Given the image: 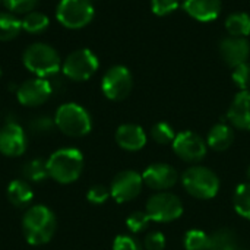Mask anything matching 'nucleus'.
<instances>
[{"label": "nucleus", "instance_id": "4468645a", "mask_svg": "<svg viewBox=\"0 0 250 250\" xmlns=\"http://www.w3.org/2000/svg\"><path fill=\"white\" fill-rule=\"evenodd\" d=\"M28 139L18 123H6L0 129V152L6 157H19L26 151Z\"/></svg>", "mask_w": 250, "mask_h": 250}, {"label": "nucleus", "instance_id": "4c0bfd02", "mask_svg": "<svg viewBox=\"0 0 250 250\" xmlns=\"http://www.w3.org/2000/svg\"><path fill=\"white\" fill-rule=\"evenodd\" d=\"M0 76H1V67H0Z\"/></svg>", "mask_w": 250, "mask_h": 250}, {"label": "nucleus", "instance_id": "f8f14e48", "mask_svg": "<svg viewBox=\"0 0 250 250\" xmlns=\"http://www.w3.org/2000/svg\"><path fill=\"white\" fill-rule=\"evenodd\" d=\"M53 94L51 83L44 78L28 79L19 85L16 91L18 101L25 107H38L44 104Z\"/></svg>", "mask_w": 250, "mask_h": 250}, {"label": "nucleus", "instance_id": "0eeeda50", "mask_svg": "<svg viewBox=\"0 0 250 250\" xmlns=\"http://www.w3.org/2000/svg\"><path fill=\"white\" fill-rule=\"evenodd\" d=\"M97 56L88 48H79L72 51L63 62L62 70L66 78L75 82L88 81L98 69Z\"/></svg>", "mask_w": 250, "mask_h": 250}, {"label": "nucleus", "instance_id": "c85d7f7f", "mask_svg": "<svg viewBox=\"0 0 250 250\" xmlns=\"http://www.w3.org/2000/svg\"><path fill=\"white\" fill-rule=\"evenodd\" d=\"M149 221H151V218L148 217V214L145 211H136L127 217L126 226L132 233H141L148 227Z\"/></svg>", "mask_w": 250, "mask_h": 250}, {"label": "nucleus", "instance_id": "5701e85b", "mask_svg": "<svg viewBox=\"0 0 250 250\" xmlns=\"http://www.w3.org/2000/svg\"><path fill=\"white\" fill-rule=\"evenodd\" d=\"M226 28L233 37H246L250 34V16L248 13H231L226 21Z\"/></svg>", "mask_w": 250, "mask_h": 250}, {"label": "nucleus", "instance_id": "f257e3e1", "mask_svg": "<svg viewBox=\"0 0 250 250\" xmlns=\"http://www.w3.org/2000/svg\"><path fill=\"white\" fill-rule=\"evenodd\" d=\"M57 229L53 211L44 205L31 207L22 218V231L26 242L32 246L48 243Z\"/></svg>", "mask_w": 250, "mask_h": 250}, {"label": "nucleus", "instance_id": "e433bc0d", "mask_svg": "<svg viewBox=\"0 0 250 250\" xmlns=\"http://www.w3.org/2000/svg\"><path fill=\"white\" fill-rule=\"evenodd\" d=\"M248 177H249V180H250V166H249V168H248Z\"/></svg>", "mask_w": 250, "mask_h": 250}, {"label": "nucleus", "instance_id": "aec40b11", "mask_svg": "<svg viewBox=\"0 0 250 250\" xmlns=\"http://www.w3.org/2000/svg\"><path fill=\"white\" fill-rule=\"evenodd\" d=\"M34 198V192L31 185L26 180L16 179L7 186V199L10 201L12 205L22 208L26 207Z\"/></svg>", "mask_w": 250, "mask_h": 250}, {"label": "nucleus", "instance_id": "6ab92c4d", "mask_svg": "<svg viewBox=\"0 0 250 250\" xmlns=\"http://www.w3.org/2000/svg\"><path fill=\"white\" fill-rule=\"evenodd\" d=\"M233 142H234V132L226 123L215 125L207 136V145L218 152L229 149L233 145Z\"/></svg>", "mask_w": 250, "mask_h": 250}, {"label": "nucleus", "instance_id": "a878e982", "mask_svg": "<svg viewBox=\"0 0 250 250\" xmlns=\"http://www.w3.org/2000/svg\"><path fill=\"white\" fill-rule=\"evenodd\" d=\"M23 177L29 182H42L45 177H48L47 164L42 160H31L23 166Z\"/></svg>", "mask_w": 250, "mask_h": 250}, {"label": "nucleus", "instance_id": "ddd939ff", "mask_svg": "<svg viewBox=\"0 0 250 250\" xmlns=\"http://www.w3.org/2000/svg\"><path fill=\"white\" fill-rule=\"evenodd\" d=\"M142 180H144V185H146L149 189L164 192V190L171 189L177 183L179 173L170 164L157 163V164H151L142 173Z\"/></svg>", "mask_w": 250, "mask_h": 250}, {"label": "nucleus", "instance_id": "7ed1b4c3", "mask_svg": "<svg viewBox=\"0 0 250 250\" xmlns=\"http://www.w3.org/2000/svg\"><path fill=\"white\" fill-rule=\"evenodd\" d=\"M25 67L38 78H48L60 70L62 62L57 50L45 42H35L26 47L22 56Z\"/></svg>", "mask_w": 250, "mask_h": 250}, {"label": "nucleus", "instance_id": "f3484780", "mask_svg": "<svg viewBox=\"0 0 250 250\" xmlns=\"http://www.w3.org/2000/svg\"><path fill=\"white\" fill-rule=\"evenodd\" d=\"M116 142L122 149L135 152L146 145V135L138 125H122L116 130Z\"/></svg>", "mask_w": 250, "mask_h": 250}, {"label": "nucleus", "instance_id": "2eb2a0df", "mask_svg": "<svg viewBox=\"0 0 250 250\" xmlns=\"http://www.w3.org/2000/svg\"><path fill=\"white\" fill-rule=\"evenodd\" d=\"M220 54L223 60L230 66L236 67L248 62L250 54L249 41L243 37H227L220 42Z\"/></svg>", "mask_w": 250, "mask_h": 250}, {"label": "nucleus", "instance_id": "412c9836", "mask_svg": "<svg viewBox=\"0 0 250 250\" xmlns=\"http://www.w3.org/2000/svg\"><path fill=\"white\" fill-rule=\"evenodd\" d=\"M207 250H237V237L230 229H220L208 236Z\"/></svg>", "mask_w": 250, "mask_h": 250}, {"label": "nucleus", "instance_id": "f03ea898", "mask_svg": "<svg viewBox=\"0 0 250 250\" xmlns=\"http://www.w3.org/2000/svg\"><path fill=\"white\" fill-rule=\"evenodd\" d=\"M48 177L62 185L73 183L83 170V155L76 148H62L54 151L47 160Z\"/></svg>", "mask_w": 250, "mask_h": 250}, {"label": "nucleus", "instance_id": "473e14b6", "mask_svg": "<svg viewBox=\"0 0 250 250\" xmlns=\"http://www.w3.org/2000/svg\"><path fill=\"white\" fill-rule=\"evenodd\" d=\"M108 196H110V190H108L105 186H103V185H95V186H92V188L88 190V193H86V199H88L91 204H94V205H101V204H104V202L108 199Z\"/></svg>", "mask_w": 250, "mask_h": 250}, {"label": "nucleus", "instance_id": "423d86ee", "mask_svg": "<svg viewBox=\"0 0 250 250\" xmlns=\"http://www.w3.org/2000/svg\"><path fill=\"white\" fill-rule=\"evenodd\" d=\"M56 18L63 26L69 29H79L92 21L94 6L91 0H60Z\"/></svg>", "mask_w": 250, "mask_h": 250}, {"label": "nucleus", "instance_id": "2f4dec72", "mask_svg": "<svg viewBox=\"0 0 250 250\" xmlns=\"http://www.w3.org/2000/svg\"><path fill=\"white\" fill-rule=\"evenodd\" d=\"M179 4H180V0H152L151 1L152 12L158 16H164V15L174 12L179 7Z\"/></svg>", "mask_w": 250, "mask_h": 250}, {"label": "nucleus", "instance_id": "72a5a7b5", "mask_svg": "<svg viewBox=\"0 0 250 250\" xmlns=\"http://www.w3.org/2000/svg\"><path fill=\"white\" fill-rule=\"evenodd\" d=\"M145 249L146 250H164L166 249V237L160 231L149 233L145 237Z\"/></svg>", "mask_w": 250, "mask_h": 250}, {"label": "nucleus", "instance_id": "b1692460", "mask_svg": "<svg viewBox=\"0 0 250 250\" xmlns=\"http://www.w3.org/2000/svg\"><path fill=\"white\" fill-rule=\"evenodd\" d=\"M50 19L45 13L32 10L26 13L22 19V29L28 34H41L48 28Z\"/></svg>", "mask_w": 250, "mask_h": 250}, {"label": "nucleus", "instance_id": "dca6fc26", "mask_svg": "<svg viewBox=\"0 0 250 250\" xmlns=\"http://www.w3.org/2000/svg\"><path fill=\"white\" fill-rule=\"evenodd\" d=\"M227 119L234 127L250 130V91H242L234 97L229 108Z\"/></svg>", "mask_w": 250, "mask_h": 250}, {"label": "nucleus", "instance_id": "c756f323", "mask_svg": "<svg viewBox=\"0 0 250 250\" xmlns=\"http://www.w3.org/2000/svg\"><path fill=\"white\" fill-rule=\"evenodd\" d=\"M233 81L242 91H249L250 88V64L242 63L236 67H233Z\"/></svg>", "mask_w": 250, "mask_h": 250}, {"label": "nucleus", "instance_id": "9b49d317", "mask_svg": "<svg viewBox=\"0 0 250 250\" xmlns=\"http://www.w3.org/2000/svg\"><path fill=\"white\" fill-rule=\"evenodd\" d=\"M144 180L142 174L133 171V170H123L111 182L110 186V195L113 199L119 204H125L129 201H133L142 190Z\"/></svg>", "mask_w": 250, "mask_h": 250}, {"label": "nucleus", "instance_id": "58836bf2", "mask_svg": "<svg viewBox=\"0 0 250 250\" xmlns=\"http://www.w3.org/2000/svg\"><path fill=\"white\" fill-rule=\"evenodd\" d=\"M237 250H239V249H237Z\"/></svg>", "mask_w": 250, "mask_h": 250}, {"label": "nucleus", "instance_id": "a211bd4d", "mask_svg": "<svg viewBox=\"0 0 250 250\" xmlns=\"http://www.w3.org/2000/svg\"><path fill=\"white\" fill-rule=\"evenodd\" d=\"M185 10L201 22H209L218 18L221 12V0H185Z\"/></svg>", "mask_w": 250, "mask_h": 250}, {"label": "nucleus", "instance_id": "6e6552de", "mask_svg": "<svg viewBox=\"0 0 250 250\" xmlns=\"http://www.w3.org/2000/svg\"><path fill=\"white\" fill-rule=\"evenodd\" d=\"M145 212L151 221L157 223H171L182 217L183 204L179 196L168 192H158L152 195L146 202Z\"/></svg>", "mask_w": 250, "mask_h": 250}, {"label": "nucleus", "instance_id": "7c9ffc66", "mask_svg": "<svg viewBox=\"0 0 250 250\" xmlns=\"http://www.w3.org/2000/svg\"><path fill=\"white\" fill-rule=\"evenodd\" d=\"M40 0H3L4 6L13 13H29L35 9Z\"/></svg>", "mask_w": 250, "mask_h": 250}, {"label": "nucleus", "instance_id": "c9c22d12", "mask_svg": "<svg viewBox=\"0 0 250 250\" xmlns=\"http://www.w3.org/2000/svg\"><path fill=\"white\" fill-rule=\"evenodd\" d=\"M53 127V120H50L48 117H38L32 122V129L42 133V132H48Z\"/></svg>", "mask_w": 250, "mask_h": 250}, {"label": "nucleus", "instance_id": "1a4fd4ad", "mask_svg": "<svg viewBox=\"0 0 250 250\" xmlns=\"http://www.w3.org/2000/svg\"><path fill=\"white\" fill-rule=\"evenodd\" d=\"M133 86V79L127 67L113 66L110 67L101 81V89L108 100L122 101L125 100Z\"/></svg>", "mask_w": 250, "mask_h": 250}, {"label": "nucleus", "instance_id": "9d476101", "mask_svg": "<svg viewBox=\"0 0 250 250\" xmlns=\"http://www.w3.org/2000/svg\"><path fill=\"white\" fill-rule=\"evenodd\" d=\"M207 142L195 132L185 130L176 135L173 141V151L186 163H199L207 155Z\"/></svg>", "mask_w": 250, "mask_h": 250}, {"label": "nucleus", "instance_id": "4be33fe9", "mask_svg": "<svg viewBox=\"0 0 250 250\" xmlns=\"http://www.w3.org/2000/svg\"><path fill=\"white\" fill-rule=\"evenodd\" d=\"M22 31V21L12 12H0V41H10Z\"/></svg>", "mask_w": 250, "mask_h": 250}, {"label": "nucleus", "instance_id": "f704fd0d", "mask_svg": "<svg viewBox=\"0 0 250 250\" xmlns=\"http://www.w3.org/2000/svg\"><path fill=\"white\" fill-rule=\"evenodd\" d=\"M113 250H142L141 245L130 236H117L113 242Z\"/></svg>", "mask_w": 250, "mask_h": 250}, {"label": "nucleus", "instance_id": "20e7f679", "mask_svg": "<svg viewBox=\"0 0 250 250\" xmlns=\"http://www.w3.org/2000/svg\"><path fill=\"white\" fill-rule=\"evenodd\" d=\"M54 123L59 130L72 138H81L91 132L92 120L89 113L76 103L62 104L54 117Z\"/></svg>", "mask_w": 250, "mask_h": 250}, {"label": "nucleus", "instance_id": "39448f33", "mask_svg": "<svg viewBox=\"0 0 250 250\" xmlns=\"http://www.w3.org/2000/svg\"><path fill=\"white\" fill-rule=\"evenodd\" d=\"M182 185L196 199H212L220 190L218 176L202 166H192L182 174Z\"/></svg>", "mask_w": 250, "mask_h": 250}, {"label": "nucleus", "instance_id": "bb28decb", "mask_svg": "<svg viewBox=\"0 0 250 250\" xmlns=\"http://www.w3.org/2000/svg\"><path fill=\"white\" fill-rule=\"evenodd\" d=\"M176 135H177V133L174 132V129H173L168 123H166V122H160V123L154 125V127H152V130H151L152 139H154L157 144H160V145L173 144Z\"/></svg>", "mask_w": 250, "mask_h": 250}, {"label": "nucleus", "instance_id": "cd10ccee", "mask_svg": "<svg viewBox=\"0 0 250 250\" xmlns=\"http://www.w3.org/2000/svg\"><path fill=\"white\" fill-rule=\"evenodd\" d=\"M183 245L186 250H207L208 234L202 230H189L185 234Z\"/></svg>", "mask_w": 250, "mask_h": 250}, {"label": "nucleus", "instance_id": "393cba45", "mask_svg": "<svg viewBox=\"0 0 250 250\" xmlns=\"http://www.w3.org/2000/svg\"><path fill=\"white\" fill-rule=\"evenodd\" d=\"M233 205L240 217L250 220V183H242L236 188Z\"/></svg>", "mask_w": 250, "mask_h": 250}]
</instances>
